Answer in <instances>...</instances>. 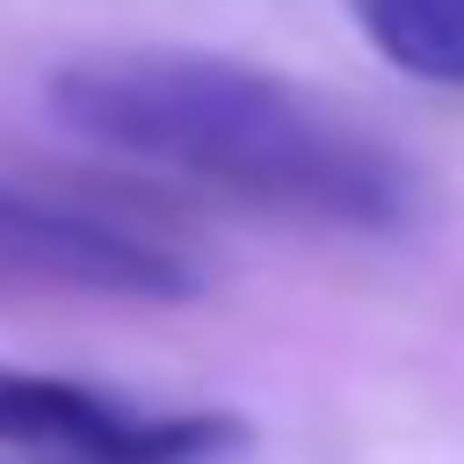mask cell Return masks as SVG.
Instances as JSON below:
<instances>
[{
  "label": "cell",
  "mask_w": 464,
  "mask_h": 464,
  "mask_svg": "<svg viewBox=\"0 0 464 464\" xmlns=\"http://www.w3.org/2000/svg\"><path fill=\"white\" fill-rule=\"evenodd\" d=\"M0 294H82V302H196L204 269L139 228L24 196L0 179Z\"/></svg>",
  "instance_id": "3957f363"
},
{
  "label": "cell",
  "mask_w": 464,
  "mask_h": 464,
  "mask_svg": "<svg viewBox=\"0 0 464 464\" xmlns=\"http://www.w3.org/2000/svg\"><path fill=\"white\" fill-rule=\"evenodd\" d=\"M245 424L220 408H139L122 392L0 367V457L16 464H228Z\"/></svg>",
  "instance_id": "7a4b0ae2"
},
{
  "label": "cell",
  "mask_w": 464,
  "mask_h": 464,
  "mask_svg": "<svg viewBox=\"0 0 464 464\" xmlns=\"http://www.w3.org/2000/svg\"><path fill=\"white\" fill-rule=\"evenodd\" d=\"M375 57L408 82L464 90V0H343Z\"/></svg>",
  "instance_id": "277c9868"
},
{
  "label": "cell",
  "mask_w": 464,
  "mask_h": 464,
  "mask_svg": "<svg viewBox=\"0 0 464 464\" xmlns=\"http://www.w3.org/2000/svg\"><path fill=\"white\" fill-rule=\"evenodd\" d=\"M49 114L106 155H130L277 220L400 237L424 212L416 163L392 139L351 122L326 90L261 73L245 57L82 49L49 73Z\"/></svg>",
  "instance_id": "6da1fadb"
}]
</instances>
